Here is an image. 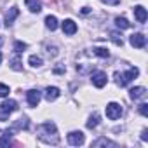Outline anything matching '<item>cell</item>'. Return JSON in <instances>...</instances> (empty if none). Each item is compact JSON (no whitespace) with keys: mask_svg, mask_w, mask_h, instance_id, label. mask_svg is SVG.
I'll return each mask as SVG.
<instances>
[{"mask_svg":"<svg viewBox=\"0 0 148 148\" xmlns=\"http://www.w3.org/2000/svg\"><path fill=\"white\" fill-rule=\"evenodd\" d=\"M84 132H80V131H71L70 134H68V143L71 145V146H80V145H84Z\"/></svg>","mask_w":148,"mask_h":148,"instance_id":"obj_6","label":"cell"},{"mask_svg":"<svg viewBox=\"0 0 148 148\" xmlns=\"http://www.w3.org/2000/svg\"><path fill=\"white\" fill-rule=\"evenodd\" d=\"M9 86H5V84H0V98H7L9 96Z\"/></svg>","mask_w":148,"mask_h":148,"instance_id":"obj_26","label":"cell"},{"mask_svg":"<svg viewBox=\"0 0 148 148\" xmlns=\"http://www.w3.org/2000/svg\"><path fill=\"white\" fill-rule=\"evenodd\" d=\"M89 11H91V7H84L82 9V14H89Z\"/></svg>","mask_w":148,"mask_h":148,"instance_id":"obj_32","label":"cell"},{"mask_svg":"<svg viewBox=\"0 0 148 148\" xmlns=\"http://www.w3.org/2000/svg\"><path fill=\"white\" fill-rule=\"evenodd\" d=\"M103 4H108V5H119L120 0H101Z\"/></svg>","mask_w":148,"mask_h":148,"instance_id":"obj_29","label":"cell"},{"mask_svg":"<svg viewBox=\"0 0 148 148\" xmlns=\"http://www.w3.org/2000/svg\"><path fill=\"white\" fill-rule=\"evenodd\" d=\"M91 146H94V148H98V146H112V148H117L119 145H117L115 141L106 139V138H98L96 141H92V145H91Z\"/></svg>","mask_w":148,"mask_h":148,"instance_id":"obj_17","label":"cell"},{"mask_svg":"<svg viewBox=\"0 0 148 148\" xmlns=\"http://www.w3.org/2000/svg\"><path fill=\"white\" fill-rule=\"evenodd\" d=\"M146 96V89L145 87H132L131 91H129V98L132 99V101H139V99H143Z\"/></svg>","mask_w":148,"mask_h":148,"instance_id":"obj_9","label":"cell"},{"mask_svg":"<svg viewBox=\"0 0 148 148\" xmlns=\"http://www.w3.org/2000/svg\"><path fill=\"white\" fill-rule=\"evenodd\" d=\"M0 63H2V52H0Z\"/></svg>","mask_w":148,"mask_h":148,"instance_id":"obj_33","label":"cell"},{"mask_svg":"<svg viewBox=\"0 0 148 148\" xmlns=\"http://www.w3.org/2000/svg\"><path fill=\"white\" fill-rule=\"evenodd\" d=\"M91 80H92V86H94V87L101 89V87H105V86H106V80H108V77H106V73H105V71L98 70V71H92Z\"/></svg>","mask_w":148,"mask_h":148,"instance_id":"obj_4","label":"cell"},{"mask_svg":"<svg viewBox=\"0 0 148 148\" xmlns=\"http://www.w3.org/2000/svg\"><path fill=\"white\" fill-rule=\"evenodd\" d=\"M28 127H30V120H28L26 117H21V119L14 120V124H12L11 129H12V131H23V129H25V131H26Z\"/></svg>","mask_w":148,"mask_h":148,"instance_id":"obj_11","label":"cell"},{"mask_svg":"<svg viewBox=\"0 0 148 148\" xmlns=\"http://www.w3.org/2000/svg\"><path fill=\"white\" fill-rule=\"evenodd\" d=\"M28 63H30L33 68H38V66H42V63H44V61H42V58H40V56H37V54H32V56L28 58Z\"/></svg>","mask_w":148,"mask_h":148,"instance_id":"obj_24","label":"cell"},{"mask_svg":"<svg viewBox=\"0 0 148 148\" xmlns=\"http://www.w3.org/2000/svg\"><path fill=\"white\" fill-rule=\"evenodd\" d=\"M26 47H28V45H26L25 42H19V40H16V42H14V52H19V54H21Z\"/></svg>","mask_w":148,"mask_h":148,"instance_id":"obj_25","label":"cell"},{"mask_svg":"<svg viewBox=\"0 0 148 148\" xmlns=\"http://www.w3.org/2000/svg\"><path fill=\"white\" fill-rule=\"evenodd\" d=\"M40 98H42V94H40V91H37V89H30V91L26 92V101H28V105H30L32 108H35V106L40 103Z\"/></svg>","mask_w":148,"mask_h":148,"instance_id":"obj_8","label":"cell"},{"mask_svg":"<svg viewBox=\"0 0 148 148\" xmlns=\"http://www.w3.org/2000/svg\"><path fill=\"white\" fill-rule=\"evenodd\" d=\"M61 26H63V32L66 35H75L77 33V25H75V21H73V19H64Z\"/></svg>","mask_w":148,"mask_h":148,"instance_id":"obj_10","label":"cell"},{"mask_svg":"<svg viewBox=\"0 0 148 148\" xmlns=\"http://www.w3.org/2000/svg\"><path fill=\"white\" fill-rule=\"evenodd\" d=\"M18 16H19V9H18V7H11L9 12L5 14V26L9 28V26L14 23V19H16Z\"/></svg>","mask_w":148,"mask_h":148,"instance_id":"obj_12","label":"cell"},{"mask_svg":"<svg viewBox=\"0 0 148 148\" xmlns=\"http://www.w3.org/2000/svg\"><path fill=\"white\" fill-rule=\"evenodd\" d=\"M59 94H61V92H59V89H58V87H54V86H52V87L49 86V87L45 89V99H47L49 103H51V101H56V99L59 98Z\"/></svg>","mask_w":148,"mask_h":148,"instance_id":"obj_13","label":"cell"},{"mask_svg":"<svg viewBox=\"0 0 148 148\" xmlns=\"http://www.w3.org/2000/svg\"><path fill=\"white\" fill-rule=\"evenodd\" d=\"M92 54L98 56V58H101V59H108L110 58V52H108L106 47H94L92 49Z\"/></svg>","mask_w":148,"mask_h":148,"instance_id":"obj_19","label":"cell"},{"mask_svg":"<svg viewBox=\"0 0 148 148\" xmlns=\"http://www.w3.org/2000/svg\"><path fill=\"white\" fill-rule=\"evenodd\" d=\"M110 40H112L115 45H119V47L124 45V38H122V35H120L119 32H110Z\"/></svg>","mask_w":148,"mask_h":148,"instance_id":"obj_21","label":"cell"},{"mask_svg":"<svg viewBox=\"0 0 148 148\" xmlns=\"http://www.w3.org/2000/svg\"><path fill=\"white\" fill-rule=\"evenodd\" d=\"M11 138H12V129L0 131V146H7V145H11Z\"/></svg>","mask_w":148,"mask_h":148,"instance_id":"obj_14","label":"cell"},{"mask_svg":"<svg viewBox=\"0 0 148 148\" xmlns=\"http://www.w3.org/2000/svg\"><path fill=\"white\" fill-rule=\"evenodd\" d=\"M25 4H26V7L30 9V12H40L42 11V4L38 2V0H25Z\"/></svg>","mask_w":148,"mask_h":148,"instance_id":"obj_18","label":"cell"},{"mask_svg":"<svg viewBox=\"0 0 148 148\" xmlns=\"http://www.w3.org/2000/svg\"><path fill=\"white\" fill-rule=\"evenodd\" d=\"M64 71V68L63 66H58V68H54V73H63Z\"/></svg>","mask_w":148,"mask_h":148,"instance_id":"obj_31","label":"cell"},{"mask_svg":"<svg viewBox=\"0 0 148 148\" xmlns=\"http://www.w3.org/2000/svg\"><path fill=\"white\" fill-rule=\"evenodd\" d=\"M139 75V70L134 66V68H129L125 73H115V82H117V86H120V87H125V86H129L136 77Z\"/></svg>","mask_w":148,"mask_h":148,"instance_id":"obj_2","label":"cell"},{"mask_svg":"<svg viewBox=\"0 0 148 148\" xmlns=\"http://www.w3.org/2000/svg\"><path fill=\"white\" fill-rule=\"evenodd\" d=\"M16 110H18V101H14V99H7V101H4L2 105H0V122L7 120L9 115H11L12 112H16Z\"/></svg>","mask_w":148,"mask_h":148,"instance_id":"obj_3","label":"cell"},{"mask_svg":"<svg viewBox=\"0 0 148 148\" xmlns=\"http://www.w3.org/2000/svg\"><path fill=\"white\" fill-rule=\"evenodd\" d=\"M45 49H47V54H49L51 58H56V56H58V49H56L54 45H52V47H51V45H47Z\"/></svg>","mask_w":148,"mask_h":148,"instance_id":"obj_27","label":"cell"},{"mask_svg":"<svg viewBox=\"0 0 148 148\" xmlns=\"http://www.w3.org/2000/svg\"><path fill=\"white\" fill-rule=\"evenodd\" d=\"M122 115V106L119 103H108L106 105V117L110 120H117Z\"/></svg>","mask_w":148,"mask_h":148,"instance_id":"obj_5","label":"cell"},{"mask_svg":"<svg viewBox=\"0 0 148 148\" xmlns=\"http://www.w3.org/2000/svg\"><path fill=\"white\" fill-rule=\"evenodd\" d=\"M9 66L14 70V71H21L23 70V63H21V58H19V52H16L12 58H11V61H9Z\"/></svg>","mask_w":148,"mask_h":148,"instance_id":"obj_16","label":"cell"},{"mask_svg":"<svg viewBox=\"0 0 148 148\" xmlns=\"http://www.w3.org/2000/svg\"><path fill=\"white\" fill-rule=\"evenodd\" d=\"M37 136L40 141L47 143V145H58L59 143V134H58V127L54 122H44L37 127Z\"/></svg>","mask_w":148,"mask_h":148,"instance_id":"obj_1","label":"cell"},{"mask_svg":"<svg viewBox=\"0 0 148 148\" xmlns=\"http://www.w3.org/2000/svg\"><path fill=\"white\" fill-rule=\"evenodd\" d=\"M115 25H117L120 30H127V28H131V23H129L125 18H120V16L115 18Z\"/></svg>","mask_w":148,"mask_h":148,"instance_id":"obj_23","label":"cell"},{"mask_svg":"<svg viewBox=\"0 0 148 148\" xmlns=\"http://www.w3.org/2000/svg\"><path fill=\"white\" fill-rule=\"evenodd\" d=\"M98 124H99V113H96V112H94V113L89 117V120H87V124H86V125H87V129H96V127H98Z\"/></svg>","mask_w":148,"mask_h":148,"instance_id":"obj_20","label":"cell"},{"mask_svg":"<svg viewBox=\"0 0 148 148\" xmlns=\"http://www.w3.org/2000/svg\"><path fill=\"white\" fill-rule=\"evenodd\" d=\"M134 16H136V19H138V23H146V9L143 7V5H136L134 7Z\"/></svg>","mask_w":148,"mask_h":148,"instance_id":"obj_15","label":"cell"},{"mask_svg":"<svg viewBox=\"0 0 148 148\" xmlns=\"http://www.w3.org/2000/svg\"><path fill=\"white\" fill-rule=\"evenodd\" d=\"M141 139H143V141H148V131H146V129L141 132Z\"/></svg>","mask_w":148,"mask_h":148,"instance_id":"obj_30","label":"cell"},{"mask_svg":"<svg viewBox=\"0 0 148 148\" xmlns=\"http://www.w3.org/2000/svg\"><path fill=\"white\" fill-rule=\"evenodd\" d=\"M45 26H47L51 32H54V30L58 28V19H56V16H47V18H45Z\"/></svg>","mask_w":148,"mask_h":148,"instance_id":"obj_22","label":"cell"},{"mask_svg":"<svg viewBox=\"0 0 148 148\" xmlns=\"http://www.w3.org/2000/svg\"><path fill=\"white\" fill-rule=\"evenodd\" d=\"M139 113H141L143 117L148 115V105H146V103H141V105H139Z\"/></svg>","mask_w":148,"mask_h":148,"instance_id":"obj_28","label":"cell"},{"mask_svg":"<svg viewBox=\"0 0 148 148\" xmlns=\"http://www.w3.org/2000/svg\"><path fill=\"white\" fill-rule=\"evenodd\" d=\"M129 42H131L132 47H136V49H143V47L146 45V37H145L143 33H132V35L129 37Z\"/></svg>","mask_w":148,"mask_h":148,"instance_id":"obj_7","label":"cell"}]
</instances>
